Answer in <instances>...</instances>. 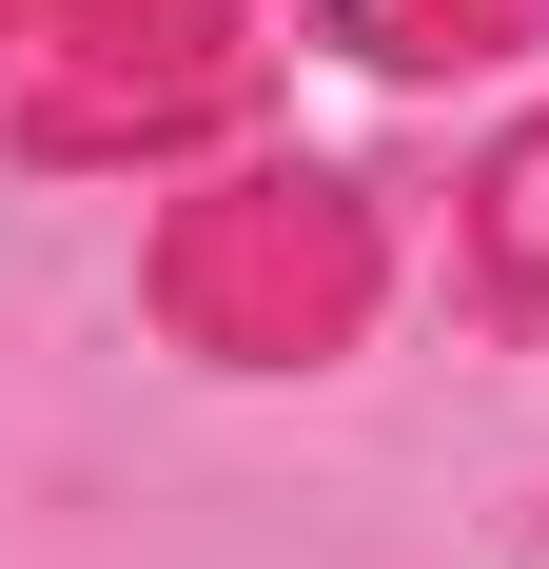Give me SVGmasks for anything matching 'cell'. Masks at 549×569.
Instances as JSON below:
<instances>
[{
	"mask_svg": "<svg viewBox=\"0 0 549 569\" xmlns=\"http://www.w3.org/2000/svg\"><path fill=\"white\" fill-rule=\"evenodd\" d=\"M315 20H333L353 59H392V79H432V59H510L549 0H315Z\"/></svg>",
	"mask_w": 549,
	"mask_h": 569,
	"instance_id": "cell-1",
	"label": "cell"
}]
</instances>
